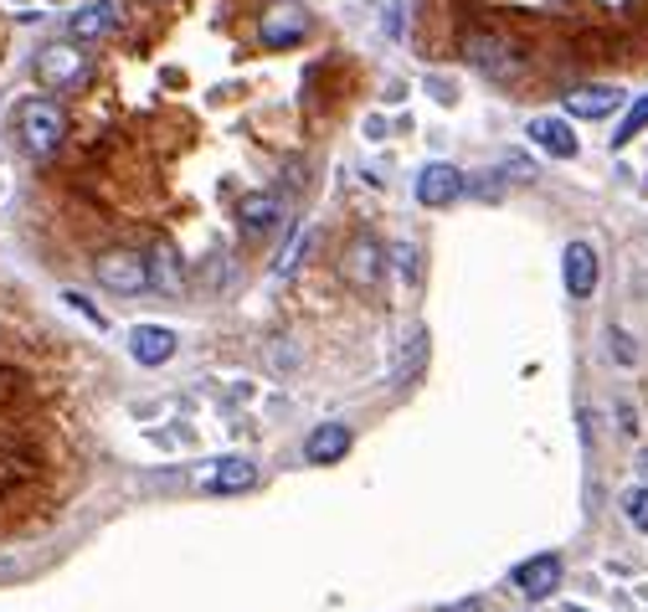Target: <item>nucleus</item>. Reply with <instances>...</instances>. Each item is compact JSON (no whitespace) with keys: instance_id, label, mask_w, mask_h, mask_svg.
<instances>
[{"instance_id":"nucleus-1","label":"nucleus","mask_w":648,"mask_h":612,"mask_svg":"<svg viewBox=\"0 0 648 612\" xmlns=\"http://www.w3.org/2000/svg\"><path fill=\"white\" fill-rule=\"evenodd\" d=\"M16 134H21V150L31 160H47L57 155V144L68 140V114L52 99H27L16 109Z\"/></svg>"},{"instance_id":"nucleus-2","label":"nucleus","mask_w":648,"mask_h":612,"mask_svg":"<svg viewBox=\"0 0 648 612\" xmlns=\"http://www.w3.org/2000/svg\"><path fill=\"white\" fill-rule=\"evenodd\" d=\"M31 72H37V83L42 88L62 93V88H78L88 78V52H78V42H52V47L37 52Z\"/></svg>"},{"instance_id":"nucleus-3","label":"nucleus","mask_w":648,"mask_h":612,"mask_svg":"<svg viewBox=\"0 0 648 612\" xmlns=\"http://www.w3.org/2000/svg\"><path fill=\"white\" fill-rule=\"evenodd\" d=\"M310 37V11L298 6V0H273L269 11L257 16V42L283 52V47H298Z\"/></svg>"},{"instance_id":"nucleus-4","label":"nucleus","mask_w":648,"mask_h":612,"mask_svg":"<svg viewBox=\"0 0 648 612\" xmlns=\"http://www.w3.org/2000/svg\"><path fill=\"white\" fill-rule=\"evenodd\" d=\"M93 278H99V288H109V294H124V299H134V294H144L150 288V268H144L140 253H103L93 257Z\"/></svg>"},{"instance_id":"nucleus-5","label":"nucleus","mask_w":648,"mask_h":612,"mask_svg":"<svg viewBox=\"0 0 648 612\" xmlns=\"http://www.w3.org/2000/svg\"><path fill=\"white\" fill-rule=\"evenodd\" d=\"M464 191H468L464 171H458V165H443V160L423 165V175H417V201H423V206H453Z\"/></svg>"},{"instance_id":"nucleus-6","label":"nucleus","mask_w":648,"mask_h":612,"mask_svg":"<svg viewBox=\"0 0 648 612\" xmlns=\"http://www.w3.org/2000/svg\"><path fill=\"white\" fill-rule=\"evenodd\" d=\"M561 273H566V294L571 299H593L597 278H603V263H597V247L593 243H571L561 257Z\"/></svg>"},{"instance_id":"nucleus-7","label":"nucleus","mask_w":648,"mask_h":612,"mask_svg":"<svg viewBox=\"0 0 648 612\" xmlns=\"http://www.w3.org/2000/svg\"><path fill=\"white\" fill-rule=\"evenodd\" d=\"M515 586H520L525 602H546L556 586H561V555H530L520 571H515Z\"/></svg>"},{"instance_id":"nucleus-8","label":"nucleus","mask_w":648,"mask_h":612,"mask_svg":"<svg viewBox=\"0 0 648 612\" xmlns=\"http://www.w3.org/2000/svg\"><path fill=\"white\" fill-rule=\"evenodd\" d=\"M622 88H612V83H593V88H571L566 93V114L571 119H607V114H618L622 109Z\"/></svg>"},{"instance_id":"nucleus-9","label":"nucleus","mask_w":648,"mask_h":612,"mask_svg":"<svg viewBox=\"0 0 648 612\" xmlns=\"http://www.w3.org/2000/svg\"><path fill=\"white\" fill-rule=\"evenodd\" d=\"M175 329L165 325H134L129 329V356L140 360V366H165L170 356H175Z\"/></svg>"},{"instance_id":"nucleus-10","label":"nucleus","mask_w":648,"mask_h":612,"mask_svg":"<svg viewBox=\"0 0 648 612\" xmlns=\"http://www.w3.org/2000/svg\"><path fill=\"white\" fill-rule=\"evenodd\" d=\"M201 484L212 489V494H242V489L257 484V463L253 458H216L212 469L201 473Z\"/></svg>"},{"instance_id":"nucleus-11","label":"nucleus","mask_w":648,"mask_h":612,"mask_svg":"<svg viewBox=\"0 0 648 612\" xmlns=\"http://www.w3.org/2000/svg\"><path fill=\"white\" fill-rule=\"evenodd\" d=\"M530 144L536 150H546L550 160H571L577 155V134H571V119H550V114H540V119H530Z\"/></svg>"},{"instance_id":"nucleus-12","label":"nucleus","mask_w":648,"mask_h":612,"mask_svg":"<svg viewBox=\"0 0 648 612\" xmlns=\"http://www.w3.org/2000/svg\"><path fill=\"white\" fill-rule=\"evenodd\" d=\"M351 453V428L345 422H320V428L304 438V463H340V458Z\"/></svg>"},{"instance_id":"nucleus-13","label":"nucleus","mask_w":648,"mask_h":612,"mask_svg":"<svg viewBox=\"0 0 648 612\" xmlns=\"http://www.w3.org/2000/svg\"><path fill=\"white\" fill-rule=\"evenodd\" d=\"M113 21H119V0H88L83 11H72L68 31L72 42H99V37H109Z\"/></svg>"},{"instance_id":"nucleus-14","label":"nucleus","mask_w":648,"mask_h":612,"mask_svg":"<svg viewBox=\"0 0 648 612\" xmlns=\"http://www.w3.org/2000/svg\"><path fill=\"white\" fill-rule=\"evenodd\" d=\"M279 216H283V201L273 196V191H247V196L237 201L242 232H269V227H279Z\"/></svg>"},{"instance_id":"nucleus-15","label":"nucleus","mask_w":648,"mask_h":612,"mask_svg":"<svg viewBox=\"0 0 648 612\" xmlns=\"http://www.w3.org/2000/svg\"><path fill=\"white\" fill-rule=\"evenodd\" d=\"M381 268H386V257H381V243H371V237L351 243V253H345V278H351L355 288L381 284Z\"/></svg>"},{"instance_id":"nucleus-16","label":"nucleus","mask_w":648,"mask_h":612,"mask_svg":"<svg viewBox=\"0 0 648 612\" xmlns=\"http://www.w3.org/2000/svg\"><path fill=\"white\" fill-rule=\"evenodd\" d=\"M144 268H150V288H165V294H175V288L185 284V278H181V263H175V253H170V247H155V253L144 257Z\"/></svg>"},{"instance_id":"nucleus-17","label":"nucleus","mask_w":648,"mask_h":612,"mask_svg":"<svg viewBox=\"0 0 648 612\" xmlns=\"http://www.w3.org/2000/svg\"><path fill=\"white\" fill-rule=\"evenodd\" d=\"M468 58L479 62L484 72H494V78H509V72L520 68L515 58H505V47H499V42H468Z\"/></svg>"},{"instance_id":"nucleus-18","label":"nucleus","mask_w":648,"mask_h":612,"mask_svg":"<svg viewBox=\"0 0 648 612\" xmlns=\"http://www.w3.org/2000/svg\"><path fill=\"white\" fill-rule=\"evenodd\" d=\"M644 129H648V93L634 103V109H628V119H622V124H618V134H612V150H622V144H634L638 134H644Z\"/></svg>"},{"instance_id":"nucleus-19","label":"nucleus","mask_w":648,"mask_h":612,"mask_svg":"<svg viewBox=\"0 0 648 612\" xmlns=\"http://www.w3.org/2000/svg\"><path fill=\"white\" fill-rule=\"evenodd\" d=\"M622 520L648 536V489H628V494H622Z\"/></svg>"},{"instance_id":"nucleus-20","label":"nucleus","mask_w":648,"mask_h":612,"mask_svg":"<svg viewBox=\"0 0 648 612\" xmlns=\"http://www.w3.org/2000/svg\"><path fill=\"white\" fill-rule=\"evenodd\" d=\"M607 350H612V360L618 366H638V345L622 335V329H607Z\"/></svg>"},{"instance_id":"nucleus-21","label":"nucleus","mask_w":648,"mask_h":612,"mask_svg":"<svg viewBox=\"0 0 648 612\" xmlns=\"http://www.w3.org/2000/svg\"><path fill=\"white\" fill-rule=\"evenodd\" d=\"M474 196L499 201V196H505V181H499V175H494V171H484V181H474Z\"/></svg>"},{"instance_id":"nucleus-22","label":"nucleus","mask_w":648,"mask_h":612,"mask_svg":"<svg viewBox=\"0 0 648 612\" xmlns=\"http://www.w3.org/2000/svg\"><path fill=\"white\" fill-rule=\"evenodd\" d=\"M392 257H396V273H407V278H412V273H417V247H412V243L392 247Z\"/></svg>"},{"instance_id":"nucleus-23","label":"nucleus","mask_w":648,"mask_h":612,"mask_svg":"<svg viewBox=\"0 0 648 612\" xmlns=\"http://www.w3.org/2000/svg\"><path fill=\"white\" fill-rule=\"evenodd\" d=\"M62 299H68V304H72V309H78V314H88V319H93V325H103V314L93 309V304H88L83 294H72V288H68V294H62Z\"/></svg>"},{"instance_id":"nucleus-24","label":"nucleus","mask_w":648,"mask_h":612,"mask_svg":"<svg viewBox=\"0 0 648 612\" xmlns=\"http://www.w3.org/2000/svg\"><path fill=\"white\" fill-rule=\"evenodd\" d=\"M427 88H433V99H437V103H453V99H458V88H453V83H443V78H433V83H427Z\"/></svg>"},{"instance_id":"nucleus-25","label":"nucleus","mask_w":648,"mask_h":612,"mask_svg":"<svg viewBox=\"0 0 648 612\" xmlns=\"http://www.w3.org/2000/svg\"><path fill=\"white\" fill-rule=\"evenodd\" d=\"M618 422H622V432H638V412H634V407H628V401H622V407H618Z\"/></svg>"},{"instance_id":"nucleus-26","label":"nucleus","mask_w":648,"mask_h":612,"mask_svg":"<svg viewBox=\"0 0 648 612\" xmlns=\"http://www.w3.org/2000/svg\"><path fill=\"white\" fill-rule=\"evenodd\" d=\"M443 612H484V598H464V602H448Z\"/></svg>"},{"instance_id":"nucleus-27","label":"nucleus","mask_w":648,"mask_h":612,"mask_svg":"<svg viewBox=\"0 0 648 612\" xmlns=\"http://www.w3.org/2000/svg\"><path fill=\"white\" fill-rule=\"evenodd\" d=\"M571 612H587V608H571Z\"/></svg>"}]
</instances>
